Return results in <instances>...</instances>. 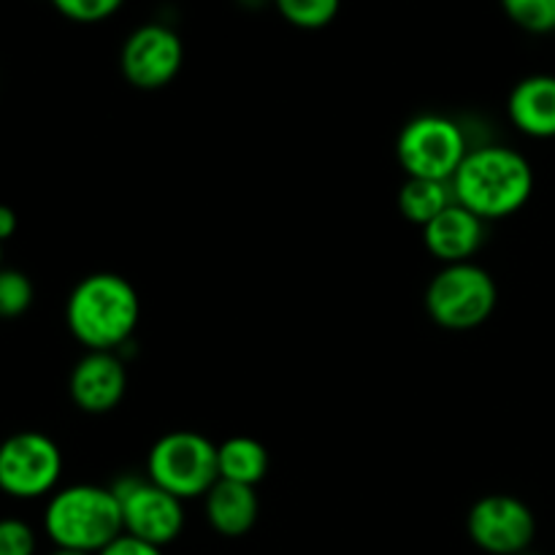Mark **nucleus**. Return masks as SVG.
I'll list each match as a JSON object with an SVG mask.
<instances>
[{
	"label": "nucleus",
	"mask_w": 555,
	"mask_h": 555,
	"mask_svg": "<svg viewBox=\"0 0 555 555\" xmlns=\"http://www.w3.org/2000/svg\"><path fill=\"white\" fill-rule=\"evenodd\" d=\"M112 493L122 509V529L128 537L146 545L166 547L182 534L184 507L182 499L163 491L160 486L141 475H122L112 482Z\"/></svg>",
	"instance_id": "7"
},
{
	"label": "nucleus",
	"mask_w": 555,
	"mask_h": 555,
	"mask_svg": "<svg viewBox=\"0 0 555 555\" xmlns=\"http://www.w3.org/2000/svg\"><path fill=\"white\" fill-rule=\"evenodd\" d=\"M146 477L177 499L206 496L220 482L217 444L198 431H171L146 459Z\"/></svg>",
	"instance_id": "4"
},
{
	"label": "nucleus",
	"mask_w": 555,
	"mask_h": 555,
	"mask_svg": "<svg viewBox=\"0 0 555 555\" xmlns=\"http://www.w3.org/2000/svg\"><path fill=\"white\" fill-rule=\"evenodd\" d=\"M472 152L464 128L444 114H421L401 128L396 155L410 179L453 182Z\"/></svg>",
	"instance_id": "5"
},
{
	"label": "nucleus",
	"mask_w": 555,
	"mask_h": 555,
	"mask_svg": "<svg viewBox=\"0 0 555 555\" xmlns=\"http://www.w3.org/2000/svg\"><path fill=\"white\" fill-rule=\"evenodd\" d=\"M499 304L493 276L477 263L444 266L426 291V309L448 331H472L486 323Z\"/></svg>",
	"instance_id": "6"
},
{
	"label": "nucleus",
	"mask_w": 555,
	"mask_h": 555,
	"mask_svg": "<svg viewBox=\"0 0 555 555\" xmlns=\"http://www.w3.org/2000/svg\"><path fill=\"white\" fill-rule=\"evenodd\" d=\"M98 555H163V551L160 547L146 545V542L135 540V537L122 534V537H117V540H114L106 551H101Z\"/></svg>",
	"instance_id": "22"
},
{
	"label": "nucleus",
	"mask_w": 555,
	"mask_h": 555,
	"mask_svg": "<svg viewBox=\"0 0 555 555\" xmlns=\"http://www.w3.org/2000/svg\"><path fill=\"white\" fill-rule=\"evenodd\" d=\"M52 555H87V553H74V551H54Z\"/></svg>",
	"instance_id": "24"
},
{
	"label": "nucleus",
	"mask_w": 555,
	"mask_h": 555,
	"mask_svg": "<svg viewBox=\"0 0 555 555\" xmlns=\"http://www.w3.org/2000/svg\"><path fill=\"white\" fill-rule=\"evenodd\" d=\"M423 242L434 258L453 263H472L486 242V220L461 204L448 206L434 222L423 228Z\"/></svg>",
	"instance_id": "12"
},
{
	"label": "nucleus",
	"mask_w": 555,
	"mask_h": 555,
	"mask_svg": "<svg viewBox=\"0 0 555 555\" xmlns=\"http://www.w3.org/2000/svg\"><path fill=\"white\" fill-rule=\"evenodd\" d=\"M276 9L293 27H301V30L328 27L336 20V14H339L336 0H280Z\"/></svg>",
	"instance_id": "17"
},
{
	"label": "nucleus",
	"mask_w": 555,
	"mask_h": 555,
	"mask_svg": "<svg viewBox=\"0 0 555 555\" xmlns=\"http://www.w3.org/2000/svg\"><path fill=\"white\" fill-rule=\"evenodd\" d=\"M507 114L520 133L531 139H555V76L534 74L513 87Z\"/></svg>",
	"instance_id": "13"
},
{
	"label": "nucleus",
	"mask_w": 555,
	"mask_h": 555,
	"mask_svg": "<svg viewBox=\"0 0 555 555\" xmlns=\"http://www.w3.org/2000/svg\"><path fill=\"white\" fill-rule=\"evenodd\" d=\"M63 477V453L41 431H20L0 442V491L14 499L47 496Z\"/></svg>",
	"instance_id": "8"
},
{
	"label": "nucleus",
	"mask_w": 555,
	"mask_h": 555,
	"mask_svg": "<svg viewBox=\"0 0 555 555\" xmlns=\"http://www.w3.org/2000/svg\"><path fill=\"white\" fill-rule=\"evenodd\" d=\"M455 204L480 220H502L529 204L534 193V168L509 146H475L453 177Z\"/></svg>",
	"instance_id": "1"
},
{
	"label": "nucleus",
	"mask_w": 555,
	"mask_h": 555,
	"mask_svg": "<svg viewBox=\"0 0 555 555\" xmlns=\"http://www.w3.org/2000/svg\"><path fill=\"white\" fill-rule=\"evenodd\" d=\"M182 38L166 25H141L125 38L119 52L122 76L139 90H160L182 68Z\"/></svg>",
	"instance_id": "10"
},
{
	"label": "nucleus",
	"mask_w": 555,
	"mask_h": 555,
	"mask_svg": "<svg viewBox=\"0 0 555 555\" xmlns=\"http://www.w3.org/2000/svg\"><path fill=\"white\" fill-rule=\"evenodd\" d=\"M455 204L453 184L434 182V179H406L399 190V209L415 225L426 228L437 220L448 206Z\"/></svg>",
	"instance_id": "16"
},
{
	"label": "nucleus",
	"mask_w": 555,
	"mask_h": 555,
	"mask_svg": "<svg viewBox=\"0 0 555 555\" xmlns=\"http://www.w3.org/2000/svg\"><path fill=\"white\" fill-rule=\"evenodd\" d=\"M509 20L526 33H555V0H507L504 3Z\"/></svg>",
	"instance_id": "18"
},
{
	"label": "nucleus",
	"mask_w": 555,
	"mask_h": 555,
	"mask_svg": "<svg viewBox=\"0 0 555 555\" xmlns=\"http://www.w3.org/2000/svg\"><path fill=\"white\" fill-rule=\"evenodd\" d=\"M466 531L480 551L491 555H524L537 537V518L518 496H482L466 518Z\"/></svg>",
	"instance_id": "9"
},
{
	"label": "nucleus",
	"mask_w": 555,
	"mask_h": 555,
	"mask_svg": "<svg viewBox=\"0 0 555 555\" xmlns=\"http://www.w3.org/2000/svg\"><path fill=\"white\" fill-rule=\"evenodd\" d=\"M16 233V211L11 206L0 204V244L9 242Z\"/></svg>",
	"instance_id": "23"
},
{
	"label": "nucleus",
	"mask_w": 555,
	"mask_h": 555,
	"mask_svg": "<svg viewBox=\"0 0 555 555\" xmlns=\"http://www.w3.org/2000/svg\"><path fill=\"white\" fill-rule=\"evenodd\" d=\"M54 9L70 22H81V25H95V22L108 20L119 11V0H57Z\"/></svg>",
	"instance_id": "20"
},
{
	"label": "nucleus",
	"mask_w": 555,
	"mask_h": 555,
	"mask_svg": "<svg viewBox=\"0 0 555 555\" xmlns=\"http://www.w3.org/2000/svg\"><path fill=\"white\" fill-rule=\"evenodd\" d=\"M139 293L125 276L98 271L70 291L65 323L87 352H114L139 325Z\"/></svg>",
	"instance_id": "2"
},
{
	"label": "nucleus",
	"mask_w": 555,
	"mask_h": 555,
	"mask_svg": "<svg viewBox=\"0 0 555 555\" xmlns=\"http://www.w3.org/2000/svg\"><path fill=\"white\" fill-rule=\"evenodd\" d=\"M217 464H220V480L255 488L269 472V453L258 439L231 437L217 444Z\"/></svg>",
	"instance_id": "15"
},
{
	"label": "nucleus",
	"mask_w": 555,
	"mask_h": 555,
	"mask_svg": "<svg viewBox=\"0 0 555 555\" xmlns=\"http://www.w3.org/2000/svg\"><path fill=\"white\" fill-rule=\"evenodd\" d=\"M0 555H36V531L20 518H0Z\"/></svg>",
	"instance_id": "21"
},
{
	"label": "nucleus",
	"mask_w": 555,
	"mask_h": 555,
	"mask_svg": "<svg viewBox=\"0 0 555 555\" xmlns=\"http://www.w3.org/2000/svg\"><path fill=\"white\" fill-rule=\"evenodd\" d=\"M0 260H3V244H0ZM0 269H3V266H0Z\"/></svg>",
	"instance_id": "25"
},
{
	"label": "nucleus",
	"mask_w": 555,
	"mask_h": 555,
	"mask_svg": "<svg viewBox=\"0 0 555 555\" xmlns=\"http://www.w3.org/2000/svg\"><path fill=\"white\" fill-rule=\"evenodd\" d=\"M206 520L222 537H244L255 529L260 515V502L255 488L236 486V482L220 480L204 496Z\"/></svg>",
	"instance_id": "14"
},
{
	"label": "nucleus",
	"mask_w": 555,
	"mask_h": 555,
	"mask_svg": "<svg viewBox=\"0 0 555 555\" xmlns=\"http://www.w3.org/2000/svg\"><path fill=\"white\" fill-rule=\"evenodd\" d=\"M30 276L16 269H0V318H20L33 307Z\"/></svg>",
	"instance_id": "19"
},
{
	"label": "nucleus",
	"mask_w": 555,
	"mask_h": 555,
	"mask_svg": "<svg viewBox=\"0 0 555 555\" xmlns=\"http://www.w3.org/2000/svg\"><path fill=\"white\" fill-rule=\"evenodd\" d=\"M70 399L87 415H106L128 390V372L117 352H87L70 372Z\"/></svg>",
	"instance_id": "11"
},
{
	"label": "nucleus",
	"mask_w": 555,
	"mask_h": 555,
	"mask_svg": "<svg viewBox=\"0 0 555 555\" xmlns=\"http://www.w3.org/2000/svg\"><path fill=\"white\" fill-rule=\"evenodd\" d=\"M43 531L57 551L98 555L125 534L122 509L112 488L68 486L49 499Z\"/></svg>",
	"instance_id": "3"
}]
</instances>
